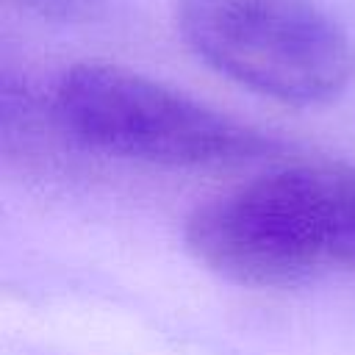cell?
Wrapping results in <instances>:
<instances>
[{"instance_id":"obj_1","label":"cell","mask_w":355,"mask_h":355,"mask_svg":"<svg viewBox=\"0 0 355 355\" xmlns=\"http://www.w3.org/2000/svg\"><path fill=\"white\" fill-rule=\"evenodd\" d=\"M189 252L219 277L280 288L355 263V166L288 164L200 202Z\"/></svg>"},{"instance_id":"obj_2","label":"cell","mask_w":355,"mask_h":355,"mask_svg":"<svg viewBox=\"0 0 355 355\" xmlns=\"http://www.w3.org/2000/svg\"><path fill=\"white\" fill-rule=\"evenodd\" d=\"M50 111L58 133L72 144L153 166H233L283 153L275 136L111 61L64 69Z\"/></svg>"},{"instance_id":"obj_3","label":"cell","mask_w":355,"mask_h":355,"mask_svg":"<svg viewBox=\"0 0 355 355\" xmlns=\"http://www.w3.org/2000/svg\"><path fill=\"white\" fill-rule=\"evenodd\" d=\"M172 17L197 61L258 97L311 108L355 83V39L322 0H175Z\"/></svg>"},{"instance_id":"obj_4","label":"cell","mask_w":355,"mask_h":355,"mask_svg":"<svg viewBox=\"0 0 355 355\" xmlns=\"http://www.w3.org/2000/svg\"><path fill=\"white\" fill-rule=\"evenodd\" d=\"M11 8L55 25H92L100 22L111 0H6Z\"/></svg>"}]
</instances>
